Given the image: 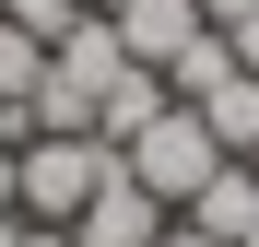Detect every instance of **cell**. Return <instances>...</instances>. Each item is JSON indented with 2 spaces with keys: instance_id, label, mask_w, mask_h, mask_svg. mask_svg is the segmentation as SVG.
<instances>
[{
  "instance_id": "cell-6",
  "label": "cell",
  "mask_w": 259,
  "mask_h": 247,
  "mask_svg": "<svg viewBox=\"0 0 259 247\" xmlns=\"http://www.w3.org/2000/svg\"><path fill=\"white\" fill-rule=\"evenodd\" d=\"M189 106H200V130L224 141L236 165L259 153V71H224V82H212V94H189Z\"/></svg>"
},
{
  "instance_id": "cell-15",
  "label": "cell",
  "mask_w": 259,
  "mask_h": 247,
  "mask_svg": "<svg viewBox=\"0 0 259 247\" xmlns=\"http://www.w3.org/2000/svg\"><path fill=\"white\" fill-rule=\"evenodd\" d=\"M82 12H106V0H82Z\"/></svg>"
},
{
  "instance_id": "cell-2",
  "label": "cell",
  "mask_w": 259,
  "mask_h": 247,
  "mask_svg": "<svg viewBox=\"0 0 259 247\" xmlns=\"http://www.w3.org/2000/svg\"><path fill=\"white\" fill-rule=\"evenodd\" d=\"M118 165H130V177H142V188L165 200V212H189V200H200V177L224 165V141L200 130V106H165L142 141H118Z\"/></svg>"
},
{
  "instance_id": "cell-3",
  "label": "cell",
  "mask_w": 259,
  "mask_h": 247,
  "mask_svg": "<svg viewBox=\"0 0 259 247\" xmlns=\"http://www.w3.org/2000/svg\"><path fill=\"white\" fill-rule=\"evenodd\" d=\"M165 224H177V212H165V200H153L142 177H130V165H106V188L71 212V247H153Z\"/></svg>"
},
{
  "instance_id": "cell-11",
  "label": "cell",
  "mask_w": 259,
  "mask_h": 247,
  "mask_svg": "<svg viewBox=\"0 0 259 247\" xmlns=\"http://www.w3.org/2000/svg\"><path fill=\"white\" fill-rule=\"evenodd\" d=\"M153 247H212V235H189V224H165V235H153Z\"/></svg>"
},
{
  "instance_id": "cell-7",
  "label": "cell",
  "mask_w": 259,
  "mask_h": 247,
  "mask_svg": "<svg viewBox=\"0 0 259 247\" xmlns=\"http://www.w3.org/2000/svg\"><path fill=\"white\" fill-rule=\"evenodd\" d=\"M35 82H48V47L0 12V106H35Z\"/></svg>"
},
{
  "instance_id": "cell-5",
  "label": "cell",
  "mask_w": 259,
  "mask_h": 247,
  "mask_svg": "<svg viewBox=\"0 0 259 247\" xmlns=\"http://www.w3.org/2000/svg\"><path fill=\"white\" fill-rule=\"evenodd\" d=\"M177 224H189V235H212V247H236V235L259 224V165H236V153H224V165L200 177V200H189Z\"/></svg>"
},
{
  "instance_id": "cell-1",
  "label": "cell",
  "mask_w": 259,
  "mask_h": 247,
  "mask_svg": "<svg viewBox=\"0 0 259 247\" xmlns=\"http://www.w3.org/2000/svg\"><path fill=\"white\" fill-rule=\"evenodd\" d=\"M106 165H118V153H106L95 130H35V141H12V212H24V224H71L82 200L106 188Z\"/></svg>"
},
{
  "instance_id": "cell-9",
  "label": "cell",
  "mask_w": 259,
  "mask_h": 247,
  "mask_svg": "<svg viewBox=\"0 0 259 247\" xmlns=\"http://www.w3.org/2000/svg\"><path fill=\"white\" fill-rule=\"evenodd\" d=\"M224 35H236V71H259V12H247V24H224Z\"/></svg>"
},
{
  "instance_id": "cell-16",
  "label": "cell",
  "mask_w": 259,
  "mask_h": 247,
  "mask_svg": "<svg viewBox=\"0 0 259 247\" xmlns=\"http://www.w3.org/2000/svg\"><path fill=\"white\" fill-rule=\"evenodd\" d=\"M247 165H259V153H247Z\"/></svg>"
},
{
  "instance_id": "cell-12",
  "label": "cell",
  "mask_w": 259,
  "mask_h": 247,
  "mask_svg": "<svg viewBox=\"0 0 259 247\" xmlns=\"http://www.w3.org/2000/svg\"><path fill=\"white\" fill-rule=\"evenodd\" d=\"M0 212H12V141H0Z\"/></svg>"
},
{
  "instance_id": "cell-10",
  "label": "cell",
  "mask_w": 259,
  "mask_h": 247,
  "mask_svg": "<svg viewBox=\"0 0 259 247\" xmlns=\"http://www.w3.org/2000/svg\"><path fill=\"white\" fill-rule=\"evenodd\" d=\"M259 12V0H200V24H247Z\"/></svg>"
},
{
  "instance_id": "cell-13",
  "label": "cell",
  "mask_w": 259,
  "mask_h": 247,
  "mask_svg": "<svg viewBox=\"0 0 259 247\" xmlns=\"http://www.w3.org/2000/svg\"><path fill=\"white\" fill-rule=\"evenodd\" d=\"M0 247H24V224H12V212H0Z\"/></svg>"
},
{
  "instance_id": "cell-14",
  "label": "cell",
  "mask_w": 259,
  "mask_h": 247,
  "mask_svg": "<svg viewBox=\"0 0 259 247\" xmlns=\"http://www.w3.org/2000/svg\"><path fill=\"white\" fill-rule=\"evenodd\" d=\"M236 247H259V224H247V235H236Z\"/></svg>"
},
{
  "instance_id": "cell-8",
  "label": "cell",
  "mask_w": 259,
  "mask_h": 247,
  "mask_svg": "<svg viewBox=\"0 0 259 247\" xmlns=\"http://www.w3.org/2000/svg\"><path fill=\"white\" fill-rule=\"evenodd\" d=\"M0 12H12V24L35 35V47H59V35L82 24V0H0Z\"/></svg>"
},
{
  "instance_id": "cell-4",
  "label": "cell",
  "mask_w": 259,
  "mask_h": 247,
  "mask_svg": "<svg viewBox=\"0 0 259 247\" xmlns=\"http://www.w3.org/2000/svg\"><path fill=\"white\" fill-rule=\"evenodd\" d=\"M106 24H118V47L142 59V71H165V59L200 35V0H106Z\"/></svg>"
}]
</instances>
